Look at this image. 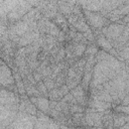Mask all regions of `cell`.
Segmentation results:
<instances>
[{
    "label": "cell",
    "mask_w": 129,
    "mask_h": 129,
    "mask_svg": "<svg viewBox=\"0 0 129 129\" xmlns=\"http://www.w3.org/2000/svg\"><path fill=\"white\" fill-rule=\"evenodd\" d=\"M19 105H0V129L7 128L17 117Z\"/></svg>",
    "instance_id": "obj_1"
},
{
    "label": "cell",
    "mask_w": 129,
    "mask_h": 129,
    "mask_svg": "<svg viewBox=\"0 0 129 129\" xmlns=\"http://www.w3.org/2000/svg\"><path fill=\"white\" fill-rule=\"evenodd\" d=\"M36 116L29 115L25 112H18L15 120L5 129H34Z\"/></svg>",
    "instance_id": "obj_2"
},
{
    "label": "cell",
    "mask_w": 129,
    "mask_h": 129,
    "mask_svg": "<svg viewBox=\"0 0 129 129\" xmlns=\"http://www.w3.org/2000/svg\"><path fill=\"white\" fill-rule=\"evenodd\" d=\"M84 16L92 30H102L104 27L109 26L112 22L105 18L100 12H90L83 10Z\"/></svg>",
    "instance_id": "obj_3"
},
{
    "label": "cell",
    "mask_w": 129,
    "mask_h": 129,
    "mask_svg": "<svg viewBox=\"0 0 129 129\" xmlns=\"http://www.w3.org/2000/svg\"><path fill=\"white\" fill-rule=\"evenodd\" d=\"M42 14V17L52 21L55 15L58 13V5L55 1H40L38 7H36Z\"/></svg>",
    "instance_id": "obj_4"
},
{
    "label": "cell",
    "mask_w": 129,
    "mask_h": 129,
    "mask_svg": "<svg viewBox=\"0 0 129 129\" xmlns=\"http://www.w3.org/2000/svg\"><path fill=\"white\" fill-rule=\"evenodd\" d=\"M89 97L93 98L95 100L113 103V99L110 96V94L104 89L103 85H97V86H90L89 89Z\"/></svg>",
    "instance_id": "obj_5"
},
{
    "label": "cell",
    "mask_w": 129,
    "mask_h": 129,
    "mask_svg": "<svg viewBox=\"0 0 129 129\" xmlns=\"http://www.w3.org/2000/svg\"><path fill=\"white\" fill-rule=\"evenodd\" d=\"M125 29V25H121L118 23H111L109 26L104 27L101 31L102 34L110 41H114L115 39H117L119 36H121V34L124 32Z\"/></svg>",
    "instance_id": "obj_6"
},
{
    "label": "cell",
    "mask_w": 129,
    "mask_h": 129,
    "mask_svg": "<svg viewBox=\"0 0 129 129\" xmlns=\"http://www.w3.org/2000/svg\"><path fill=\"white\" fill-rule=\"evenodd\" d=\"M0 83H1V88H7L11 85H15V79L12 70L3 60H1V68H0Z\"/></svg>",
    "instance_id": "obj_7"
},
{
    "label": "cell",
    "mask_w": 129,
    "mask_h": 129,
    "mask_svg": "<svg viewBox=\"0 0 129 129\" xmlns=\"http://www.w3.org/2000/svg\"><path fill=\"white\" fill-rule=\"evenodd\" d=\"M104 112H98L91 108H86L85 122L86 126H102V117Z\"/></svg>",
    "instance_id": "obj_8"
},
{
    "label": "cell",
    "mask_w": 129,
    "mask_h": 129,
    "mask_svg": "<svg viewBox=\"0 0 129 129\" xmlns=\"http://www.w3.org/2000/svg\"><path fill=\"white\" fill-rule=\"evenodd\" d=\"M20 104V95L1 88L0 105H15Z\"/></svg>",
    "instance_id": "obj_9"
},
{
    "label": "cell",
    "mask_w": 129,
    "mask_h": 129,
    "mask_svg": "<svg viewBox=\"0 0 129 129\" xmlns=\"http://www.w3.org/2000/svg\"><path fill=\"white\" fill-rule=\"evenodd\" d=\"M71 93L75 97V99L77 100L78 104H80V105H82V106L87 108L88 100H89V93L86 92L81 85H79L75 89L71 90Z\"/></svg>",
    "instance_id": "obj_10"
},
{
    "label": "cell",
    "mask_w": 129,
    "mask_h": 129,
    "mask_svg": "<svg viewBox=\"0 0 129 129\" xmlns=\"http://www.w3.org/2000/svg\"><path fill=\"white\" fill-rule=\"evenodd\" d=\"M29 100L32 104L35 105L37 110H39L40 112L47 115V113L49 111V103H50L48 98H45L42 96L41 97H29Z\"/></svg>",
    "instance_id": "obj_11"
},
{
    "label": "cell",
    "mask_w": 129,
    "mask_h": 129,
    "mask_svg": "<svg viewBox=\"0 0 129 129\" xmlns=\"http://www.w3.org/2000/svg\"><path fill=\"white\" fill-rule=\"evenodd\" d=\"M87 108L94 109V110H96V111H98V112H105V111H107V110L113 109V106H112V103H108V102H103V101L95 100V99L89 97Z\"/></svg>",
    "instance_id": "obj_12"
},
{
    "label": "cell",
    "mask_w": 129,
    "mask_h": 129,
    "mask_svg": "<svg viewBox=\"0 0 129 129\" xmlns=\"http://www.w3.org/2000/svg\"><path fill=\"white\" fill-rule=\"evenodd\" d=\"M71 91H70V89H69V87L67 86V85H63V86H61L60 88H54V89H52L51 91H49L48 92V100L49 101H61L62 100V98L67 95V94H69Z\"/></svg>",
    "instance_id": "obj_13"
},
{
    "label": "cell",
    "mask_w": 129,
    "mask_h": 129,
    "mask_svg": "<svg viewBox=\"0 0 129 129\" xmlns=\"http://www.w3.org/2000/svg\"><path fill=\"white\" fill-rule=\"evenodd\" d=\"M40 37L39 31H28L25 33L22 37H20V41L18 43V47H26L30 44H32L34 41L38 40Z\"/></svg>",
    "instance_id": "obj_14"
},
{
    "label": "cell",
    "mask_w": 129,
    "mask_h": 129,
    "mask_svg": "<svg viewBox=\"0 0 129 129\" xmlns=\"http://www.w3.org/2000/svg\"><path fill=\"white\" fill-rule=\"evenodd\" d=\"M78 3L83 10L90 12H101L103 8V1H81Z\"/></svg>",
    "instance_id": "obj_15"
},
{
    "label": "cell",
    "mask_w": 129,
    "mask_h": 129,
    "mask_svg": "<svg viewBox=\"0 0 129 129\" xmlns=\"http://www.w3.org/2000/svg\"><path fill=\"white\" fill-rule=\"evenodd\" d=\"M8 27L12 29L19 37H22L25 33L29 31V25L23 20H19L14 24H8Z\"/></svg>",
    "instance_id": "obj_16"
},
{
    "label": "cell",
    "mask_w": 129,
    "mask_h": 129,
    "mask_svg": "<svg viewBox=\"0 0 129 129\" xmlns=\"http://www.w3.org/2000/svg\"><path fill=\"white\" fill-rule=\"evenodd\" d=\"M77 1H57V5H58V12L61 13L66 18L71 15L73 13L74 7L76 5Z\"/></svg>",
    "instance_id": "obj_17"
},
{
    "label": "cell",
    "mask_w": 129,
    "mask_h": 129,
    "mask_svg": "<svg viewBox=\"0 0 129 129\" xmlns=\"http://www.w3.org/2000/svg\"><path fill=\"white\" fill-rule=\"evenodd\" d=\"M122 1H114V0H107V1H103V8L101 10V14L106 17L107 14H109L110 12H112L113 10L117 9L120 5H121Z\"/></svg>",
    "instance_id": "obj_18"
},
{
    "label": "cell",
    "mask_w": 129,
    "mask_h": 129,
    "mask_svg": "<svg viewBox=\"0 0 129 129\" xmlns=\"http://www.w3.org/2000/svg\"><path fill=\"white\" fill-rule=\"evenodd\" d=\"M113 118H114V129H119L120 127L125 125L127 122H129L128 115L121 112L114 111V110H113Z\"/></svg>",
    "instance_id": "obj_19"
},
{
    "label": "cell",
    "mask_w": 129,
    "mask_h": 129,
    "mask_svg": "<svg viewBox=\"0 0 129 129\" xmlns=\"http://www.w3.org/2000/svg\"><path fill=\"white\" fill-rule=\"evenodd\" d=\"M102 127L104 129H114V118L113 109L107 110L103 113L102 117Z\"/></svg>",
    "instance_id": "obj_20"
},
{
    "label": "cell",
    "mask_w": 129,
    "mask_h": 129,
    "mask_svg": "<svg viewBox=\"0 0 129 129\" xmlns=\"http://www.w3.org/2000/svg\"><path fill=\"white\" fill-rule=\"evenodd\" d=\"M52 22L60 29V31H63V32H68L69 31V22H68L67 18L61 13L58 12L55 15V17L52 19Z\"/></svg>",
    "instance_id": "obj_21"
},
{
    "label": "cell",
    "mask_w": 129,
    "mask_h": 129,
    "mask_svg": "<svg viewBox=\"0 0 129 129\" xmlns=\"http://www.w3.org/2000/svg\"><path fill=\"white\" fill-rule=\"evenodd\" d=\"M73 26L75 27V29H76L77 31L82 32V33H85V32H87V31L91 30V27L89 26V24H88V22H87V20H86V18H85V16H84V14L81 15V16L78 18V20L73 24Z\"/></svg>",
    "instance_id": "obj_22"
},
{
    "label": "cell",
    "mask_w": 129,
    "mask_h": 129,
    "mask_svg": "<svg viewBox=\"0 0 129 129\" xmlns=\"http://www.w3.org/2000/svg\"><path fill=\"white\" fill-rule=\"evenodd\" d=\"M95 39H96V44L100 47V48H102L103 50H105V51H107V52H109L112 48H113V46H112V44H111V42L101 33V34H99L98 36H96L95 37Z\"/></svg>",
    "instance_id": "obj_23"
},
{
    "label": "cell",
    "mask_w": 129,
    "mask_h": 129,
    "mask_svg": "<svg viewBox=\"0 0 129 129\" xmlns=\"http://www.w3.org/2000/svg\"><path fill=\"white\" fill-rule=\"evenodd\" d=\"M68 71H69V68H66L64 70H62V71L57 75V77H56V78H55V80H54L55 88H60L61 86H63V85H66V84H67Z\"/></svg>",
    "instance_id": "obj_24"
},
{
    "label": "cell",
    "mask_w": 129,
    "mask_h": 129,
    "mask_svg": "<svg viewBox=\"0 0 129 129\" xmlns=\"http://www.w3.org/2000/svg\"><path fill=\"white\" fill-rule=\"evenodd\" d=\"M98 51H99V46L96 43H89L86 47V50H85V53L83 56H85L87 58L89 56H95Z\"/></svg>",
    "instance_id": "obj_25"
},
{
    "label": "cell",
    "mask_w": 129,
    "mask_h": 129,
    "mask_svg": "<svg viewBox=\"0 0 129 129\" xmlns=\"http://www.w3.org/2000/svg\"><path fill=\"white\" fill-rule=\"evenodd\" d=\"M69 108H70V112L72 115L76 113H85L86 111V107L80 104H69Z\"/></svg>",
    "instance_id": "obj_26"
},
{
    "label": "cell",
    "mask_w": 129,
    "mask_h": 129,
    "mask_svg": "<svg viewBox=\"0 0 129 129\" xmlns=\"http://www.w3.org/2000/svg\"><path fill=\"white\" fill-rule=\"evenodd\" d=\"M117 9L121 13V15L126 16L127 14H129V1H122L121 5Z\"/></svg>",
    "instance_id": "obj_27"
},
{
    "label": "cell",
    "mask_w": 129,
    "mask_h": 129,
    "mask_svg": "<svg viewBox=\"0 0 129 129\" xmlns=\"http://www.w3.org/2000/svg\"><path fill=\"white\" fill-rule=\"evenodd\" d=\"M36 89H37V91L40 93V95H41L42 97H45V98L48 97V91H47V89H46V87L44 86V84H43L42 81H40V82H38V83L36 84Z\"/></svg>",
    "instance_id": "obj_28"
},
{
    "label": "cell",
    "mask_w": 129,
    "mask_h": 129,
    "mask_svg": "<svg viewBox=\"0 0 129 129\" xmlns=\"http://www.w3.org/2000/svg\"><path fill=\"white\" fill-rule=\"evenodd\" d=\"M54 59H55V63L56 64L59 63V62H61V61H63V60H66V49H64V46L59 49V51L55 55Z\"/></svg>",
    "instance_id": "obj_29"
},
{
    "label": "cell",
    "mask_w": 129,
    "mask_h": 129,
    "mask_svg": "<svg viewBox=\"0 0 129 129\" xmlns=\"http://www.w3.org/2000/svg\"><path fill=\"white\" fill-rule=\"evenodd\" d=\"M109 55H110V54H109L107 51H105V50H103V49H99V51H98L97 54L95 55V57H96V61L99 62V61L105 60L107 57H109Z\"/></svg>",
    "instance_id": "obj_30"
},
{
    "label": "cell",
    "mask_w": 129,
    "mask_h": 129,
    "mask_svg": "<svg viewBox=\"0 0 129 129\" xmlns=\"http://www.w3.org/2000/svg\"><path fill=\"white\" fill-rule=\"evenodd\" d=\"M42 82H43V84H44V86L46 87V89H47V91H48V92L55 88L54 80H52L51 78H46V79H44Z\"/></svg>",
    "instance_id": "obj_31"
},
{
    "label": "cell",
    "mask_w": 129,
    "mask_h": 129,
    "mask_svg": "<svg viewBox=\"0 0 129 129\" xmlns=\"http://www.w3.org/2000/svg\"><path fill=\"white\" fill-rule=\"evenodd\" d=\"M61 101L66 102V103H68V104H78L77 100L75 99V97L72 95V93H71V92H70L69 94H67V95L62 98V100H61Z\"/></svg>",
    "instance_id": "obj_32"
},
{
    "label": "cell",
    "mask_w": 129,
    "mask_h": 129,
    "mask_svg": "<svg viewBox=\"0 0 129 129\" xmlns=\"http://www.w3.org/2000/svg\"><path fill=\"white\" fill-rule=\"evenodd\" d=\"M114 111H117V112H121V113H124L126 115L129 116V106H123V105H118L116 106L114 109Z\"/></svg>",
    "instance_id": "obj_33"
},
{
    "label": "cell",
    "mask_w": 129,
    "mask_h": 129,
    "mask_svg": "<svg viewBox=\"0 0 129 129\" xmlns=\"http://www.w3.org/2000/svg\"><path fill=\"white\" fill-rule=\"evenodd\" d=\"M48 129H60L59 124H57L53 119H50L48 122Z\"/></svg>",
    "instance_id": "obj_34"
},
{
    "label": "cell",
    "mask_w": 129,
    "mask_h": 129,
    "mask_svg": "<svg viewBox=\"0 0 129 129\" xmlns=\"http://www.w3.org/2000/svg\"><path fill=\"white\" fill-rule=\"evenodd\" d=\"M32 75H33V78L35 79V81H36L37 83L40 82V81H42V76H41L40 73H37L36 71H34V72L32 73Z\"/></svg>",
    "instance_id": "obj_35"
},
{
    "label": "cell",
    "mask_w": 129,
    "mask_h": 129,
    "mask_svg": "<svg viewBox=\"0 0 129 129\" xmlns=\"http://www.w3.org/2000/svg\"><path fill=\"white\" fill-rule=\"evenodd\" d=\"M76 129H104L102 126H80Z\"/></svg>",
    "instance_id": "obj_36"
},
{
    "label": "cell",
    "mask_w": 129,
    "mask_h": 129,
    "mask_svg": "<svg viewBox=\"0 0 129 129\" xmlns=\"http://www.w3.org/2000/svg\"><path fill=\"white\" fill-rule=\"evenodd\" d=\"M59 127H60V129H73V128H71L67 125H63V124H59Z\"/></svg>",
    "instance_id": "obj_37"
},
{
    "label": "cell",
    "mask_w": 129,
    "mask_h": 129,
    "mask_svg": "<svg viewBox=\"0 0 129 129\" xmlns=\"http://www.w3.org/2000/svg\"><path fill=\"white\" fill-rule=\"evenodd\" d=\"M124 32H125V33H127V34H129V23H127V24L125 25V29H124Z\"/></svg>",
    "instance_id": "obj_38"
},
{
    "label": "cell",
    "mask_w": 129,
    "mask_h": 129,
    "mask_svg": "<svg viewBox=\"0 0 129 129\" xmlns=\"http://www.w3.org/2000/svg\"><path fill=\"white\" fill-rule=\"evenodd\" d=\"M119 129H129V122H127L125 125H123L122 127H120Z\"/></svg>",
    "instance_id": "obj_39"
},
{
    "label": "cell",
    "mask_w": 129,
    "mask_h": 129,
    "mask_svg": "<svg viewBox=\"0 0 129 129\" xmlns=\"http://www.w3.org/2000/svg\"><path fill=\"white\" fill-rule=\"evenodd\" d=\"M124 63H125V66H127V67L129 68V60H125Z\"/></svg>",
    "instance_id": "obj_40"
},
{
    "label": "cell",
    "mask_w": 129,
    "mask_h": 129,
    "mask_svg": "<svg viewBox=\"0 0 129 129\" xmlns=\"http://www.w3.org/2000/svg\"><path fill=\"white\" fill-rule=\"evenodd\" d=\"M75 129H76V128H75Z\"/></svg>",
    "instance_id": "obj_41"
}]
</instances>
